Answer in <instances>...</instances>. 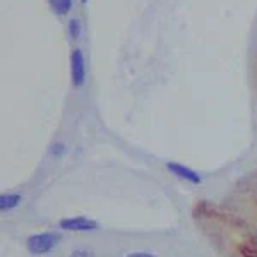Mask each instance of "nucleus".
<instances>
[{
    "label": "nucleus",
    "mask_w": 257,
    "mask_h": 257,
    "mask_svg": "<svg viewBox=\"0 0 257 257\" xmlns=\"http://www.w3.org/2000/svg\"><path fill=\"white\" fill-rule=\"evenodd\" d=\"M62 242L60 231H40V233H33L26 240V248L31 255H47L53 252Z\"/></svg>",
    "instance_id": "nucleus-1"
},
{
    "label": "nucleus",
    "mask_w": 257,
    "mask_h": 257,
    "mask_svg": "<svg viewBox=\"0 0 257 257\" xmlns=\"http://www.w3.org/2000/svg\"><path fill=\"white\" fill-rule=\"evenodd\" d=\"M88 79V67H86V57L81 48H74L70 52V81L74 88H82Z\"/></svg>",
    "instance_id": "nucleus-2"
},
{
    "label": "nucleus",
    "mask_w": 257,
    "mask_h": 257,
    "mask_svg": "<svg viewBox=\"0 0 257 257\" xmlns=\"http://www.w3.org/2000/svg\"><path fill=\"white\" fill-rule=\"evenodd\" d=\"M59 228L64 231H72V233H89V231H96L99 225L98 221L88 216H69L60 219Z\"/></svg>",
    "instance_id": "nucleus-3"
},
{
    "label": "nucleus",
    "mask_w": 257,
    "mask_h": 257,
    "mask_svg": "<svg viewBox=\"0 0 257 257\" xmlns=\"http://www.w3.org/2000/svg\"><path fill=\"white\" fill-rule=\"evenodd\" d=\"M167 170L172 173L173 177L180 178V180L187 182V184L192 185H199L202 182V177L199 175L196 170H192L190 167H185V165L178 163V161H168L167 163Z\"/></svg>",
    "instance_id": "nucleus-4"
},
{
    "label": "nucleus",
    "mask_w": 257,
    "mask_h": 257,
    "mask_svg": "<svg viewBox=\"0 0 257 257\" xmlns=\"http://www.w3.org/2000/svg\"><path fill=\"white\" fill-rule=\"evenodd\" d=\"M23 204V196L19 192H2L0 194V211L2 213H11L21 208Z\"/></svg>",
    "instance_id": "nucleus-5"
},
{
    "label": "nucleus",
    "mask_w": 257,
    "mask_h": 257,
    "mask_svg": "<svg viewBox=\"0 0 257 257\" xmlns=\"http://www.w3.org/2000/svg\"><path fill=\"white\" fill-rule=\"evenodd\" d=\"M52 11L55 12L57 16H67L70 11H72L74 0H48Z\"/></svg>",
    "instance_id": "nucleus-6"
},
{
    "label": "nucleus",
    "mask_w": 257,
    "mask_h": 257,
    "mask_svg": "<svg viewBox=\"0 0 257 257\" xmlns=\"http://www.w3.org/2000/svg\"><path fill=\"white\" fill-rule=\"evenodd\" d=\"M67 33H69L70 40H79L81 35H82V23H81V19H77V18L70 19L69 24H67Z\"/></svg>",
    "instance_id": "nucleus-7"
},
{
    "label": "nucleus",
    "mask_w": 257,
    "mask_h": 257,
    "mask_svg": "<svg viewBox=\"0 0 257 257\" xmlns=\"http://www.w3.org/2000/svg\"><path fill=\"white\" fill-rule=\"evenodd\" d=\"M65 153H67V146H65V143H62V141H55V143L48 148V155L52 156L53 160H60L62 156H65Z\"/></svg>",
    "instance_id": "nucleus-8"
},
{
    "label": "nucleus",
    "mask_w": 257,
    "mask_h": 257,
    "mask_svg": "<svg viewBox=\"0 0 257 257\" xmlns=\"http://www.w3.org/2000/svg\"><path fill=\"white\" fill-rule=\"evenodd\" d=\"M67 257H96V255L89 248H74Z\"/></svg>",
    "instance_id": "nucleus-9"
},
{
    "label": "nucleus",
    "mask_w": 257,
    "mask_h": 257,
    "mask_svg": "<svg viewBox=\"0 0 257 257\" xmlns=\"http://www.w3.org/2000/svg\"><path fill=\"white\" fill-rule=\"evenodd\" d=\"M125 257H156V255H155V254H151V252L136 250V252H131V254H127Z\"/></svg>",
    "instance_id": "nucleus-10"
},
{
    "label": "nucleus",
    "mask_w": 257,
    "mask_h": 257,
    "mask_svg": "<svg viewBox=\"0 0 257 257\" xmlns=\"http://www.w3.org/2000/svg\"><path fill=\"white\" fill-rule=\"evenodd\" d=\"M250 238H252V245H254V247L257 248V226H254V230H252Z\"/></svg>",
    "instance_id": "nucleus-11"
},
{
    "label": "nucleus",
    "mask_w": 257,
    "mask_h": 257,
    "mask_svg": "<svg viewBox=\"0 0 257 257\" xmlns=\"http://www.w3.org/2000/svg\"><path fill=\"white\" fill-rule=\"evenodd\" d=\"M81 2H82V4H86V2H88V0H81Z\"/></svg>",
    "instance_id": "nucleus-12"
}]
</instances>
